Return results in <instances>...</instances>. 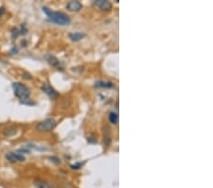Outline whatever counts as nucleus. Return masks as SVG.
I'll return each instance as SVG.
<instances>
[{
  "mask_svg": "<svg viewBox=\"0 0 213 188\" xmlns=\"http://www.w3.org/2000/svg\"><path fill=\"white\" fill-rule=\"evenodd\" d=\"M84 36H85V34L82 32H74V33H70V35H69L70 39L72 41H79L84 38Z\"/></svg>",
  "mask_w": 213,
  "mask_h": 188,
  "instance_id": "11",
  "label": "nucleus"
},
{
  "mask_svg": "<svg viewBox=\"0 0 213 188\" xmlns=\"http://www.w3.org/2000/svg\"><path fill=\"white\" fill-rule=\"evenodd\" d=\"M4 13H5V9L3 8V7H1V8H0V16L2 14H4Z\"/></svg>",
  "mask_w": 213,
  "mask_h": 188,
  "instance_id": "14",
  "label": "nucleus"
},
{
  "mask_svg": "<svg viewBox=\"0 0 213 188\" xmlns=\"http://www.w3.org/2000/svg\"><path fill=\"white\" fill-rule=\"evenodd\" d=\"M12 88H13V91H14L15 96L18 98L23 104H27V105L29 104V98L30 91L25 85H23L21 83H13Z\"/></svg>",
  "mask_w": 213,
  "mask_h": 188,
  "instance_id": "2",
  "label": "nucleus"
},
{
  "mask_svg": "<svg viewBox=\"0 0 213 188\" xmlns=\"http://www.w3.org/2000/svg\"><path fill=\"white\" fill-rule=\"evenodd\" d=\"M56 121L52 118H47L44 121L40 122L38 125H37L36 128L37 130L40 132H47V131H50L56 126Z\"/></svg>",
  "mask_w": 213,
  "mask_h": 188,
  "instance_id": "3",
  "label": "nucleus"
},
{
  "mask_svg": "<svg viewBox=\"0 0 213 188\" xmlns=\"http://www.w3.org/2000/svg\"><path fill=\"white\" fill-rule=\"evenodd\" d=\"M42 90L50 99H52V100H54V99H56L58 96H59V93H58V92L55 90L54 88L51 87V85H49V84H44L42 85Z\"/></svg>",
  "mask_w": 213,
  "mask_h": 188,
  "instance_id": "4",
  "label": "nucleus"
},
{
  "mask_svg": "<svg viewBox=\"0 0 213 188\" xmlns=\"http://www.w3.org/2000/svg\"><path fill=\"white\" fill-rule=\"evenodd\" d=\"M66 8L71 12H79L82 8V5L80 1H70L67 3Z\"/></svg>",
  "mask_w": 213,
  "mask_h": 188,
  "instance_id": "7",
  "label": "nucleus"
},
{
  "mask_svg": "<svg viewBox=\"0 0 213 188\" xmlns=\"http://www.w3.org/2000/svg\"><path fill=\"white\" fill-rule=\"evenodd\" d=\"M6 158L9 162H11V163L24 162V160H25V157H24L22 154L15 153V152H9L6 155Z\"/></svg>",
  "mask_w": 213,
  "mask_h": 188,
  "instance_id": "5",
  "label": "nucleus"
},
{
  "mask_svg": "<svg viewBox=\"0 0 213 188\" xmlns=\"http://www.w3.org/2000/svg\"><path fill=\"white\" fill-rule=\"evenodd\" d=\"M46 59H47V62H49L52 67H59L60 65H61L60 61L58 60L56 57H54V56H52V55H50V54H49V55H47V56H46Z\"/></svg>",
  "mask_w": 213,
  "mask_h": 188,
  "instance_id": "9",
  "label": "nucleus"
},
{
  "mask_svg": "<svg viewBox=\"0 0 213 188\" xmlns=\"http://www.w3.org/2000/svg\"><path fill=\"white\" fill-rule=\"evenodd\" d=\"M95 5L101 11H110L112 8V4L107 0H97L95 1Z\"/></svg>",
  "mask_w": 213,
  "mask_h": 188,
  "instance_id": "6",
  "label": "nucleus"
},
{
  "mask_svg": "<svg viewBox=\"0 0 213 188\" xmlns=\"http://www.w3.org/2000/svg\"><path fill=\"white\" fill-rule=\"evenodd\" d=\"M35 185L37 188H49V183H47L46 182H44V180H36Z\"/></svg>",
  "mask_w": 213,
  "mask_h": 188,
  "instance_id": "12",
  "label": "nucleus"
},
{
  "mask_svg": "<svg viewBox=\"0 0 213 188\" xmlns=\"http://www.w3.org/2000/svg\"><path fill=\"white\" fill-rule=\"evenodd\" d=\"M96 87H103V88H112L114 87V84L111 82H104V81H98L95 83Z\"/></svg>",
  "mask_w": 213,
  "mask_h": 188,
  "instance_id": "8",
  "label": "nucleus"
},
{
  "mask_svg": "<svg viewBox=\"0 0 213 188\" xmlns=\"http://www.w3.org/2000/svg\"><path fill=\"white\" fill-rule=\"evenodd\" d=\"M15 132H16L15 128H8V129H5L4 134L7 136H12L13 134H15Z\"/></svg>",
  "mask_w": 213,
  "mask_h": 188,
  "instance_id": "13",
  "label": "nucleus"
},
{
  "mask_svg": "<svg viewBox=\"0 0 213 188\" xmlns=\"http://www.w3.org/2000/svg\"><path fill=\"white\" fill-rule=\"evenodd\" d=\"M108 119H109L110 123L113 124V125H116V124H118V115L116 112H114V111L110 112L109 116H108Z\"/></svg>",
  "mask_w": 213,
  "mask_h": 188,
  "instance_id": "10",
  "label": "nucleus"
},
{
  "mask_svg": "<svg viewBox=\"0 0 213 188\" xmlns=\"http://www.w3.org/2000/svg\"><path fill=\"white\" fill-rule=\"evenodd\" d=\"M43 12L46 13L47 16L49 17V19L51 20L52 22L58 24L61 26H66L70 24V18L69 16L64 14L62 12H53L50 9L47 8V7H43Z\"/></svg>",
  "mask_w": 213,
  "mask_h": 188,
  "instance_id": "1",
  "label": "nucleus"
}]
</instances>
